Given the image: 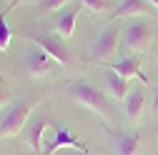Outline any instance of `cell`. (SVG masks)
<instances>
[{
	"instance_id": "ba28073f",
	"label": "cell",
	"mask_w": 158,
	"mask_h": 155,
	"mask_svg": "<svg viewBox=\"0 0 158 155\" xmlns=\"http://www.w3.org/2000/svg\"><path fill=\"white\" fill-rule=\"evenodd\" d=\"M103 68L118 73L121 78H126V80L138 78L143 85L148 83V78H146L143 70H141V58H138V55H126V58H121V60H108V63H103Z\"/></svg>"
},
{
	"instance_id": "5b68a950",
	"label": "cell",
	"mask_w": 158,
	"mask_h": 155,
	"mask_svg": "<svg viewBox=\"0 0 158 155\" xmlns=\"http://www.w3.org/2000/svg\"><path fill=\"white\" fill-rule=\"evenodd\" d=\"M121 33H123V30H121V25H118L115 20H113L110 25H106V28H103V33L98 35L95 45L90 48V53H88V60H90V63H98V65L108 63L110 58H113V53H115V48H118Z\"/></svg>"
},
{
	"instance_id": "7c38bea8",
	"label": "cell",
	"mask_w": 158,
	"mask_h": 155,
	"mask_svg": "<svg viewBox=\"0 0 158 155\" xmlns=\"http://www.w3.org/2000/svg\"><path fill=\"white\" fill-rule=\"evenodd\" d=\"M118 155H138L141 153V135L138 133H115L113 135Z\"/></svg>"
},
{
	"instance_id": "e0dca14e",
	"label": "cell",
	"mask_w": 158,
	"mask_h": 155,
	"mask_svg": "<svg viewBox=\"0 0 158 155\" xmlns=\"http://www.w3.org/2000/svg\"><path fill=\"white\" fill-rule=\"evenodd\" d=\"M68 3V0H40V8L43 10H58V8H63Z\"/></svg>"
},
{
	"instance_id": "30bf717a",
	"label": "cell",
	"mask_w": 158,
	"mask_h": 155,
	"mask_svg": "<svg viewBox=\"0 0 158 155\" xmlns=\"http://www.w3.org/2000/svg\"><path fill=\"white\" fill-rule=\"evenodd\" d=\"M143 108H146V90L143 88H131V93L126 95V100H123L126 120L138 123V120H141V115H143Z\"/></svg>"
},
{
	"instance_id": "5bb4252c",
	"label": "cell",
	"mask_w": 158,
	"mask_h": 155,
	"mask_svg": "<svg viewBox=\"0 0 158 155\" xmlns=\"http://www.w3.org/2000/svg\"><path fill=\"white\" fill-rule=\"evenodd\" d=\"M78 15H81V10L73 8V10H65L60 18H58V20H55V33H58V38H73Z\"/></svg>"
},
{
	"instance_id": "7a4b0ae2",
	"label": "cell",
	"mask_w": 158,
	"mask_h": 155,
	"mask_svg": "<svg viewBox=\"0 0 158 155\" xmlns=\"http://www.w3.org/2000/svg\"><path fill=\"white\" fill-rule=\"evenodd\" d=\"M65 148H75V150H85V153H90L88 150V145L78 138L75 133H70L65 125H50V130L45 133V138H43V153L40 155H55V153H60V150H65Z\"/></svg>"
},
{
	"instance_id": "9a60e30c",
	"label": "cell",
	"mask_w": 158,
	"mask_h": 155,
	"mask_svg": "<svg viewBox=\"0 0 158 155\" xmlns=\"http://www.w3.org/2000/svg\"><path fill=\"white\" fill-rule=\"evenodd\" d=\"M5 15H8V10H3V13H0V53H8L10 40H13V30L8 28Z\"/></svg>"
},
{
	"instance_id": "8992f818",
	"label": "cell",
	"mask_w": 158,
	"mask_h": 155,
	"mask_svg": "<svg viewBox=\"0 0 158 155\" xmlns=\"http://www.w3.org/2000/svg\"><path fill=\"white\" fill-rule=\"evenodd\" d=\"M23 40H28V43H33L38 48H43L60 68H70L68 50H65V45L60 43V38H58V35H50V33H43V30H30V33L23 35Z\"/></svg>"
},
{
	"instance_id": "52a82bcc",
	"label": "cell",
	"mask_w": 158,
	"mask_h": 155,
	"mask_svg": "<svg viewBox=\"0 0 158 155\" xmlns=\"http://www.w3.org/2000/svg\"><path fill=\"white\" fill-rule=\"evenodd\" d=\"M53 68H55V60H53L43 48L35 45L33 50L25 53V70H28L30 78H45Z\"/></svg>"
},
{
	"instance_id": "ffe728a7",
	"label": "cell",
	"mask_w": 158,
	"mask_h": 155,
	"mask_svg": "<svg viewBox=\"0 0 158 155\" xmlns=\"http://www.w3.org/2000/svg\"><path fill=\"white\" fill-rule=\"evenodd\" d=\"M153 110L158 113V85H156V93H153Z\"/></svg>"
},
{
	"instance_id": "9c48e42d",
	"label": "cell",
	"mask_w": 158,
	"mask_h": 155,
	"mask_svg": "<svg viewBox=\"0 0 158 155\" xmlns=\"http://www.w3.org/2000/svg\"><path fill=\"white\" fill-rule=\"evenodd\" d=\"M48 130H50V120L43 118V115H33V118L28 120V125H25V143L30 145V150L35 155L43 153V138H45Z\"/></svg>"
},
{
	"instance_id": "3957f363",
	"label": "cell",
	"mask_w": 158,
	"mask_h": 155,
	"mask_svg": "<svg viewBox=\"0 0 158 155\" xmlns=\"http://www.w3.org/2000/svg\"><path fill=\"white\" fill-rule=\"evenodd\" d=\"M121 38H123V48H126L128 53H143V50H148V45H151L153 28H151L148 20L131 18V20L126 23V28H123V33H121Z\"/></svg>"
},
{
	"instance_id": "2e32d148",
	"label": "cell",
	"mask_w": 158,
	"mask_h": 155,
	"mask_svg": "<svg viewBox=\"0 0 158 155\" xmlns=\"http://www.w3.org/2000/svg\"><path fill=\"white\" fill-rule=\"evenodd\" d=\"M81 5H83L85 10H90L93 15H103V13H108V10H110L108 0H81Z\"/></svg>"
},
{
	"instance_id": "44dd1931",
	"label": "cell",
	"mask_w": 158,
	"mask_h": 155,
	"mask_svg": "<svg viewBox=\"0 0 158 155\" xmlns=\"http://www.w3.org/2000/svg\"><path fill=\"white\" fill-rule=\"evenodd\" d=\"M148 3H151V5H153V8L158 10V0H148Z\"/></svg>"
},
{
	"instance_id": "4fadbf2b",
	"label": "cell",
	"mask_w": 158,
	"mask_h": 155,
	"mask_svg": "<svg viewBox=\"0 0 158 155\" xmlns=\"http://www.w3.org/2000/svg\"><path fill=\"white\" fill-rule=\"evenodd\" d=\"M106 85H108V93L113 95V100H126V95L131 93V80L121 78L113 70H108V75H106Z\"/></svg>"
},
{
	"instance_id": "d6986e66",
	"label": "cell",
	"mask_w": 158,
	"mask_h": 155,
	"mask_svg": "<svg viewBox=\"0 0 158 155\" xmlns=\"http://www.w3.org/2000/svg\"><path fill=\"white\" fill-rule=\"evenodd\" d=\"M63 155H90V153H85V150H75V148H65Z\"/></svg>"
},
{
	"instance_id": "ac0fdd59",
	"label": "cell",
	"mask_w": 158,
	"mask_h": 155,
	"mask_svg": "<svg viewBox=\"0 0 158 155\" xmlns=\"http://www.w3.org/2000/svg\"><path fill=\"white\" fill-rule=\"evenodd\" d=\"M8 100H10V95H8V90H5L3 85H0V108H3V105H5Z\"/></svg>"
},
{
	"instance_id": "277c9868",
	"label": "cell",
	"mask_w": 158,
	"mask_h": 155,
	"mask_svg": "<svg viewBox=\"0 0 158 155\" xmlns=\"http://www.w3.org/2000/svg\"><path fill=\"white\" fill-rule=\"evenodd\" d=\"M30 113H33V105H28L23 100L10 103L8 110L0 115V138H13V135H18L28 125Z\"/></svg>"
},
{
	"instance_id": "8fae6325",
	"label": "cell",
	"mask_w": 158,
	"mask_h": 155,
	"mask_svg": "<svg viewBox=\"0 0 158 155\" xmlns=\"http://www.w3.org/2000/svg\"><path fill=\"white\" fill-rule=\"evenodd\" d=\"M156 8L148 0H121L118 8L113 10V20H123V18H133V15H151Z\"/></svg>"
},
{
	"instance_id": "6da1fadb",
	"label": "cell",
	"mask_w": 158,
	"mask_h": 155,
	"mask_svg": "<svg viewBox=\"0 0 158 155\" xmlns=\"http://www.w3.org/2000/svg\"><path fill=\"white\" fill-rule=\"evenodd\" d=\"M65 90H68V95H70L75 103H81L83 108L93 110L101 120H106L108 115H110L108 100H106V95L98 90V88H93V85H88V83H83V80H75V83H68Z\"/></svg>"
}]
</instances>
